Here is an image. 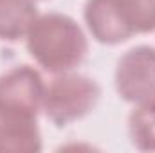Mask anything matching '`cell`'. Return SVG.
I'll use <instances>...</instances> for the list:
<instances>
[{"label": "cell", "instance_id": "cell-1", "mask_svg": "<svg viewBox=\"0 0 155 153\" xmlns=\"http://www.w3.org/2000/svg\"><path fill=\"white\" fill-rule=\"evenodd\" d=\"M27 50L51 74H65L83 63L88 52L87 36L74 18L61 13L38 15L27 36Z\"/></svg>", "mask_w": 155, "mask_h": 153}, {"label": "cell", "instance_id": "cell-2", "mask_svg": "<svg viewBox=\"0 0 155 153\" xmlns=\"http://www.w3.org/2000/svg\"><path fill=\"white\" fill-rule=\"evenodd\" d=\"M99 96L101 90L94 79L71 72L58 74L45 88L41 110L52 124L63 128L90 114Z\"/></svg>", "mask_w": 155, "mask_h": 153}, {"label": "cell", "instance_id": "cell-3", "mask_svg": "<svg viewBox=\"0 0 155 153\" xmlns=\"http://www.w3.org/2000/svg\"><path fill=\"white\" fill-rule=\"evenodd\" d=\"M116 90L121 99L141 105L155 99V49L139 45L124 52L116 67Z\"/></svg>", "mask_w": 155, "mask_h": 153}, {"label": "cell", "instance_id": "cell-4", "mask_svg": "<svg viewBox=\"0 0 155 153\" xmlns=\"http://www.w3.org/2000/svg\"><path fill=\"white\" fill-rule=\"evenodd\" d=\"M45 83L36 69L18 65L0 76V106L38 115L43 105Z\"/></svg>", "mask_w": 155, "mask_h": 153}, {"label": "cell", "instance_id": "cell-5", "mask_svg": "<svg viewBox=\"0 0 155 153\" xmlns=\"http://www.w3.org/2000/svg\"><path fill=\"white\" fill-rule=\"evenodd\" d=\"M83 16L92 38L99 43L117 45L135 34L126 20L121 0H87Z\"/></svg>", "mask_w": 155, "mask_h": 153}, {"label": "cell", "instance_id": "cell-6", "mask_svg": "<svg viewBox=\"0 0 155 153\" xmlns=\"http://www.w3.org/2000/svg\"><path fill=\"white\" fill-rule=\"evenodd\" d=\"M38 115L0 106V153H36L41 150Z\"/></svg>", "mask_w": 155, "mask_h": 153}, {"label": "cell", "instance_id": "cell-7", "mask_svg": "<svg viewBox=\"0 0 155 153\" xmlns=\"http://www.w3.org/2000/svg\"><path fill=\"white\" fill-rule=\"evenodd\" d=\"M36 16L33 0H0V40L11 43L24 40Z\"/></svg>", "mask_w": 155, "mask_h": 153}, {"label": "cell", "instance_id": "cell-8", "mask_svg": "<svg viewBox=\"0 0 155 153\" xmlns=\"http://www.w3.org/2000/svg\"><path fill=\"white\" fill-rule=\"evenodd\" d=\"M128 130L132 144L141 151H155V99L137 105L130 114Z\"/></svg>", "mask_w": 155, "mask_h": 153}, {"label": "cell", "instance_id": "cell-9", "mask_svg": "<svg viewBox=\"0 0 155 153\" xmlns=\"http://www.w3.org/2000/svg\"><path fill=\"white\" fill-rule=\"evenodd\" d=\"M121 5L135 34L155 31V0H121Z\"/></svg>", "mask_w": 155, "mask_h": 153}]
</instances>
